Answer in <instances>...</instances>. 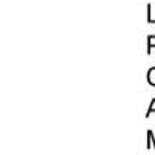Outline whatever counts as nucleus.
<instances>
[{
    "label": "nucleus",
    "mask_w": 155,
    "mask_h": 155,
    "mask_svg": "<svg viewBox=\"0 0 155 155\" xmlns=\"http://www.w3.org/2000/svg\"><path fill=\"white\" fill-rule=\"evenodd\" d=\"M147 82L155 87V67L149 68V71H147Z\"/></svg>",
    "instance_id": "nucleus-1"
},
{
    "label": "nucleus",
    "mask_w": 155,
    "mask_h": 155,
    "mask_svg": "<svg viewBox=\"0 0 155 155\" xmlns=\"http://www.w3.org/2000/svg\"><path fill=\"white\" fill-rule=\"evenodd\" d=\"M153 47H155V36H149V39H147V53L149 54Z\"/></svg>",
    "instance_id": "nucleus-2"
},
{
    "label": "nucleus",
    "mask_w": 155,
    "mask_h": 155,
    "mask_svg": "<svg viewBox=\"0 0 155 155\" xmlns=\"http://www.w3.org/2000/svg\"><path fill=\"white\" fill-rule=\"evenodd\" d=\"M150 8H152V6H150V3H149V5H147V22H149V23H155V19H152Z\"/></svg>",
    "instance_id": "nucleus-3"
},
{
    "label": "nucleus",
    "mask_w": 155,
    "mask_h": 155,
    "mask_svg": "<svg viewBox=\"0 0 155 155\" xmlns=\"http://www.w3.org/2000/svg\"><path fill=\"white\" fill-rule=\"evenodd\" d=\"M155 112V99H152V102H150V106H149V109H147V113H146V116H149L150 113H153Z\"/></svg>",
    "instance_id": "nucleus-4"
}]
</instances>
